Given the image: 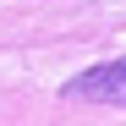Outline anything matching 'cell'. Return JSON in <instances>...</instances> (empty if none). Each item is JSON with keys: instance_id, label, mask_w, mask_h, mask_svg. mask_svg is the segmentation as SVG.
Returning <instances> with one entry per match:
<instances>
[{"instance_id": "6da1fadb", "label": "cell", "mask_w": 126, "mask_h": 126, "mask_svg": "<svg viewBox=\"0 0 126 126\" xmlns=\"http://www.w3.org/2000/svg\"><path fill=\"white\" fill-rule=\"evenodd\" d=\"M60 99H82V104H115V110H126V55H121V60H104V66L77 71L66 88H60Z\"/></svg>"}]
</instances>
